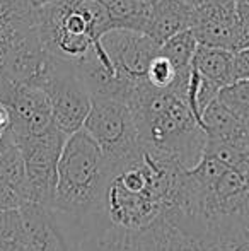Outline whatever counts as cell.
Here are the masks:
<instances>
[{
  "instance_id": "d4e9b609",
  "label": "cell",
  "mask_w": 249,
  "mask_h": 251,
  "mask_svg": "<svg viewBox=\"0 0 249 251\" xmlns=\"http://www.w3.org/2000/svg\"><path fill=\"white\" fill-rule=\"evenodd\" d=\"M237 2H243V3H249V0H237Z\"/></svg>"
},
{
  "instance_id": "9a60e30c",
  "label": "cell",
  "mask_w": 249,
  "mask_h": 251,
  "mask_svg": "<svg viewBox=\"0 0 249 251\" xmlns=\"http://www.w3.org/2000/svg\"><path fill=\"white\" fill-rule=\"evenodd\" d=\"M196 48H198V43H196L191 31L188 29L167 40L164 45H160V53L171 60L174 69L183 79H191L193 58H195Z\"/></svg>"
},
{
  "instance_id": "2e32d148",
  "label": "cell",
  "mask_w": 249,
  "mask_h": 251,
  "mask_svg": "<svg viewBox=\"0 0 249 251\" xmlns=\"http://www.w3.org/2000/svg\"><path fill=\"white\" fill-rule=\"evenodd\" d=\"M217 101L222 102L232 115L249 123V80H236L224 87Z\"/></svg>"
},
{
  "instance_id": "4fadbf2b",
  "label": "cell",
  "mask_w": 249,
  "mask_h": 251,
  "mask_svg": "<svg viewBox=\"0 0 249 251\" xmlns=\"http://www.w3.org/2000/svg\"><path fill=\"white\" fill-rule=\"evenodd\" d=\"M0 183L9 186L10 190L17 193L24 201H29V183H27L26 162L14 144H7L5 149L0 154Z\"/></svg>"
},
{
  "instance_id": "7c38bea8",
  "label": "cell",
  "mask_w": 249,
  "mask_h": 251,
  "mask_svg": "<svg viewBox=\"0 0 249 251\" xmlns=\"http://www.w3.org/2000/svg\"><path fill=\"white\" fill-rule=\"evenodd\" d=\"M234 55H236V51L198 45L195 58H193V70L203 79L210 80L220 89H224V87L236 82Z\"/></svg>"
},
{
  "instance_id": "d6986e66",
  "label": "cell",
  "mask_w": 249,
  "mask_h": 251,
  "mask_svg": "<svg viewBox=\"0 0 249 251\" xmlns=\"http://www.w3.org/2000/svg\"><path fill=\"white\" fill-rule=\"evenodd\" d=\"M234 69H236V80H249V48L236 51Z\"/></svg>"
},
{
  "instance_id": "5b68a950",
  "label": "cell",
  "mask_w": 249,
  "mask_h": 251,
  "mask_svg": "<svg viewBox=\"0 0 249 251\" xmlns=\"http://www.w3.org/2000/svg\"><path fill=\"white\" fill-rule=\"evenodd\" d=\"M99 146L111 173L143 152L135 116L128 104L110 98H92L84 128Z\"/></svg>"
},
{
  "instance_id": "3957f363",
  "label": "cell",
  "mask_w": 249,
  "mask_h": 251,
  "mask_svg": "<svg viewBox=\"0 0 249 251\" xmlns=\"http://www.w3.org/2000/svg\"><path fill=\"white\" fill-rule=\"evenodd\" d=\"M111 168L86 130L70 135L57 168L53 210L58 222H80L104 214Z\"/></svg>"
},
{
  "instance_id": "9c48e42d",
  "label": "cell",
  "mask_w": 249,
  "mask_h": 251,
  "mask_svg": "<svg viewBox=\"0 0 249 251\" xmlns=\"http://www.w3.org/2000/svg\"><path fill=\"white\" fill-rule=\"evenodd\" d=\"M5 106L10 115L12 139L41 135L55 126L51 102L41 87L19 84L14 87Z\"/></svg>"
},
{
  "instance_id": "8fae6325",
  "label": "cell",
  "mask_w": 249,
  "mask_h": 251,
  "mask_svg": "<svg viewBox=\"0 0 249 251\" xmlns=\"http://www.w3.org/2000/svg\"><path fill=\"white\" fill-rule=\"evenodd\" d=\"M193 9L184 0H154L149 7L142 33L156 45H164L176 34L189 29Z\"/></svg>"
},
{
  "instance_id": "603a6c76",
  "label": "cell",
  "mask_w": 249,
  "mask_h": 251,
  "mask_svg": "<svg viewBox=\"0 0 249 251\" xmlns=\"http://www.w3.org/2000/svg\"><path fill=\"white\" fill-rule=\"evenodd\" d=\"M234 251H249V238L244 243H241V245L237 246V248L234 250Z\"/></svg>"
},
{
  "instance_id": "5bb4252c",
  "label": "cell",
  "mask_w": 249,
  "mask_h": 251,
  "mask_svg": "<svg viewBox=\"0 0 249 251\" xmlns=\"http://www.w3.org/2000/svg\"><path fill=\"white\" fill-rule=\"evenodd\" d=\"M108 10L114 29H133L142 33L149 12V0H99Z\"/></svg>"
},
{
  "instance_id": "ac0fdd59",
  "label": "cell",
  "mask_w": 249,
  "mask_h": 251,
  "mask_svg": "<svg viewBox=\"0 0 249 251\" xmlns=\"http://www.w3.org/2000/svg\"><path fill=\"white\" fill-rule=\"evenodd\" d=\"M26 203L14 190H10L9 186H5L3 183H0V212L5 210H17Z\"/></svg>"
},
{
  "instance_id": "30bf717a",
  "label": "cell",
  "mask_w": 249,
  "mask_h": 251,
  "mask_svg": "<svg viewBox=\"0 0 249 251\" xmlns=\"http://www.w3.org/2000/svg\"><path fill=\"white\" fill-rule=\"evenodd\" d=\"M23 224V245L27 251H68L53 210L38 203L19 208Z\"/></svg>"
},
{
  "instance_id": "7a4b0ae2",
  "label": "cell",
  "mask_w": 249,
  "mask_h": 251,
  "mask_svg": "<svg viewBox=\"0 0 249 251\" xmlns=\"http://www.w3.org/2000/svg\"><path fill=\"white\" fill-rule=\"evenodd\" d=\"M126 104L147 152L171 159L188 171L198 164L205 154L206 135L186 101L143 80Z\"/></svg>"
},
{
  "instance_id": "6da1fadb",
  "label": "cell",
  "mask_w": 249,
  "mask_h": 251,
  "mask_svg": "<svg viewBox=\"0 0 249 251\" xmlns=\"http://www.w3.org/2000/svg\"><path fill=\"white\" fill-rule=\"evenodd\" d=\"M184 169L143 149L135 161L114 169L104 193V214L114 227L138 232L150 227L171 201Z\"/></svg>"
},
{
  "instance_id": "ba28073f",
  "label": "cell",
  "mask_w": 249,
  "mask_h": 251,
  "mask_svg": "<svg viewBox=\"0 0 249 251\" xmlns=\"http://www.w3.org/2000/svg\"><path fill=\"white\" fill-rule=\"evenodd\" d=\"M189 31L202 47L239 51L237 0L193 9Z\"/></svg>"
},
{
  "instance_id": "e0dca14e",
  "label": "cell",
  "mask_w": 249,
  "mask_h": 251,
  "mask_svg": "<svg viewBox=\"0 0 249 251\" xmlns=\"http://www.w3.org/2000/svg\"><path fill=\"white\" fill-rule=\"evenodd\" d=\"M239 16V50L249 48V3L237 2Z\"/></svg>"
},
{
  "instance_id": "ffe728a7",
  "label": "cell",
  "mask_w": 249,
  "mask_h": 251,
  "mask_svg": "<svg viewBox=\"0 0 249 251\" xmlns=\"http://www.w3.org/2000/svg\"><path fill=\"white\" fill-rule=\"evenodd\" d=\"M12 140V133H10V115L5 104L0 102V144Z\"/></svg>"
},
{
  "instance_id": "cb8c5ba5",
  "label": "cell",
  "mask_w": 249,
  "mask_h": 251,
  "mask_svg": "<svg viewBox=\"0 0 249 251\" xmlns=\"http://www.w3.org/2000/svg\"><path fill=\"white\" fill-rule=\"evenodd\" d=\"M208 251H234L232 248H226V246H217V248H212Z\"/></svg>"
},
{
  "instance_id": "8992f818",
  "label": "cell",
  "mask_w": 249,
  "mask_h": 251,
  "mask_svg": "<svg viewBox=\"0 0 249 251\" xmlns=\"http://www.w3.org/2000/svg\"><path fill=\"white\" fill-rule=\"evenodd\" d=\"M68 137L53 126L41 135L14 139L26 162L29 201L51 208L57 188V168Z\"/></svg>"
},
{
  "instance_id": "484cf974",
  "label": "cell",
  "mask_w": 249,
  "mask_h": 251,
  "mask_svg": "<svg viewBox=\"0 0 249 251\" xmlns=\"http://www.w3.org/2000/svg\"><path fill=\"white\" fill-rule=\"evenodd\" d=\"M149 2H150V3H152V2H154V0H149Z\"/></svg>"
},
{
  "instance_id": "7402d4cb",
  "label": "cell",
  "mask_w": 249,
  "mask_h": 251,
  "mask_svg": "<svg viewBox=\"0 0 249 251\" xmlns=\"http://www.w3.org/2000/svg\"><path fill=\"white\" fill-rule=\"evenodd\" d=\"M191 9H200V7L212 5V3H220V2H230V0H184Z\"/></svg>"
},
{
  "instance_id": "277c9868",
  "label": "cell",
  "mask_w": 249,
  "mask_h": 251,
  "mask_svg": "<svg viewBox=\"0 0 249 251\" xmlns=\"http://www.w3.org/2000/svg\"><path fill=\"white\" fill-rule=\"evenodd\" d=\"M31 84L46 93L51 102L53 123L60 132L70 137L84 128L92 106V96L80 77L77 63L50 51Z\"/></svg>"
},
{
  "instance_id": "44dd1931",
  "label": "cell",
  "mask_w": 249,
  "mask_h": 251,
  "mask_svg": "<svg viewBox=\"0 0 249 251\" xmlns=\"http://www.w3.org/2000/svg\"><path fill=\"white\" fill-rule=\"evenodd\" d=\"M0 251H27V250H26V246H24L23 243L0 239Z\"/></svg>"
},
{
  "instance_id": "52a82bcc",
  "label": "cell",
  "mask_w": 249,
  "mask_h": 251,
  "mask_svg": "<svg viewBox=\"0 0 249 251\" xmlns=\"http://www.w3.org/2000/svg\"><path fill=\"white\" fill-rule=\"evenodd\" d=\"M99 47L118 75L130 82L145 80L147 69L159 51L147 34L133 29H111L99 38Z\"/></svg>"
}]
</instances>
